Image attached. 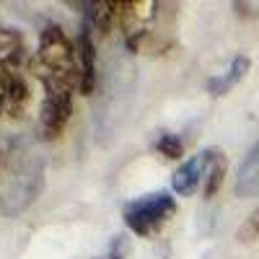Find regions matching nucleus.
I'll return each mask as SVG.
<instances>
[{
	"instance_id": "f257e3e1",
	"label": "nucleus",
	"mask_w": 259,
	"mask_h": 259,
	"mask_svg": "<svg viewBox=\"0 0 259 259\" xmlns=\"http://www.w3.org/2000/svg\"><path fill=\"white\" fill-rule=\"evenodd\" d=\"M31 70L45 89L39 135L45 140H57L73 117V91L80 89L78 47L60 24H47L39 31Z\"/></svg>"
},
{
	"instance_id": "f03ea898",
	"label": "nucleus",
	"mask_w": 259,
	"mask_h": 259,
	"mask_svg": "<svg viewBox=\"0 0 259 259\" xmlns=\"http://www.w3.org/2000/svg\"><path fill=\"white\" fill-rule=\"evenodd\" d=\"M177 3L161 0H119L117 26L130 52L166 55L177 47Z\"/></svg>"
},
{
	"instance_id": "7ed1b4c3",
	"label": "nucleus",
	"mask_w": 259,
	"mask_h": 259,
	"mask_svg": "<svg viewBox=\"0 0 259 259\" xmlns=\"http://www.w3.org/2000/svg\"><path fill=\"white\" fill-rule=\"evenodd\" d=\"M41 184H45V163H41L39 153H34L24 140H16L6 161V187L3 197H0V212H24L36 200Z\"/></svg>"
},
{
	"instance_id": "20e7f679",
	"label": "nucleus",
	"mask_w": 259,
	"mask_h": 259,
	"mask_svg": "<svg viewBox=\"0 0 259 259\" xmlns=\"http://www.w3.org/2000/svg\"><path fill=\"white\" fill-rule=\"evenodd\" d=\"M174 212H177V200L171 197V192L158 189V192H148L143 197L130 200L122 210V218H124V226L135 236L148 239V236L158 233Z\"/></svg>"
},
{
	"instance_id": "39448f33",
	"label": "nucleus",
	"mask_w": 259,
	"mask_h": 259,
	"mask_svg": "<svg viewBox=\"0 0 259 259\" xmlns=\"http://www.w3.org/2000/svg\"><path fill=\"white\" fill-rule=\"evenodd\" d=\"M210 150L212 148H205L200 150L197 156H192L189 161H184L174 177H171V189H174L179 197H192L197 192L200 184H205V171H207V163H210Z\"/></svg>"
},
{
	"instance_id": "423d86ee",
	"label": "nucleus",
	"mask_w": 259,
	"mask_h": 259,
	"mask_svg": "<svg viewBox=\"0 0 259 259\" xmlns=\"http://www.w3.org/2000/svg\"><path fill=\"white\" fill-rule=\"evenodd\" d=\"M83 24L80 29L89 31L96 41L104 39L114 26L119 16V0H99V3H83Z\"/></svg>"
},
{
	"instance_id": "0eeeda50",
	"label": "nucleus",
	"mask_w": 259,
	"mask_h": 259,
	"mask_svg": "<svg viewBox=\"0 0 259 259\" xmlns=\"http://www.w3.org/2000/svg\"><path fill=\"white\" fill-rule=\"evenodd\" d=\"M75 47H78V62H80V94L83 96H91L94 89H96V78H99V70H96V39L89 34V31H78V39H75Z\"/></svg>"
},
{
	"instance_id": "6e6552de",
	"label": "nucleus",
	"mask_w": 259,
	"mask_h": 259,
	"mask_svg": "<svg viewBox=\"0 0 259 259\" xmlns=\"http://www.w3.org/2000/svg\"><path fill=\"white\" fill-rule=\"evenodd\" d=\"M249 68H251V60H249L246 55L231 57V62L226 65V70H221V73H215V75L207 78V83H205L207 94H212V96H226L233 85H239V83L244 80V75L249 73Z\"/></svg>"
},
{
	"instance_id": "1a4fd4ad",
	"label": "nucleus",
	"mask_w": 259,
	"mask_h": 259,
	"mask_svg": "<svg viewBox=\"0 0 259 259\" xmlns=\"http://www.w3.org/2000/svg\"><path fill=\"white\" fill-rule=\"evenodd\" d=\"M26 62H29V50L21 31L0 26V65L13 70H24Z\"/></svg>"
},
{
	"instance_id": "9d476101",
	"label": "nucleus",
	"mask_w": 259,
	"mask_h": 259,
	"mask_svg": "<svg viewBox=\"0 0 259 259\" xmlns=\"http://www.w3.org/2000/svg\"><path fill=\"white\" fill-rule=\"evenodd\" d=\"M226 171H228V158L221 148H212L210 150V163L205 171V184H202V194L210 200L221 192L223 182H226Z\"/></svg>"
},
{
	"instance_id": "9b49d317",
	"label": "nucleus",
	"mask_w": 259,
	"mask_h": 259,
	"mask_svg": "<svg viewBox=\"0 0 259 259\" xmlns=\"http://www.w3.org/2000/svg\"><path fill=\"white\" fill-rule=\"evenodd\" d=\"M236 189H239V194H254L259 189V145H254L249 158L244 161Z\"/></svg>"
},
{
	"instance_id": "f8f14e48",
	"label": "nucleus",
	"mask_w": 259,
	"mask_h": 259,
	"mask_svg": "<svg viewBox=\"0 0 259 259\" xmlns=\"http://www.w3.org/2000/svg\"><path fill=\"white\" fill-rule=\"evenodd\" d=\"M156 150H158L163 158H168V161H179L184 156V143L174 133H161L156 138Z\"/></svg>"
},
{
	"instance_id": "ddd939ff",
	"label": "nucleus",
	"mask_w": 259,
	"mask_h": 259,
	"mask_svg": "<svg viewBox=\"0 0 259 259\" xmlns=\"http://www.w3.org/2000/svg\"><path fill=\"white\" fill-rule=\"evenodd\" d=\"M24 75L21 70H13V68H6V65H0V117H6L8 112V99H11V91L16 80Z\"/></svg>"
},
{
	"instance_id": "4468645a",
	"label": "nucleus",
	"mask_w": 259,
	"mask_h": 259,
	"mask_svg": "<svg viewBox=\"0 0 259 259\" xmlns=\"http://www.w3.org/2000/svg\"><path fill=\"white\" fill-rule=\"evenodd\" d=\"M236 239H239L241 244H259V207H254L249 212V218L239 226Z\"/></svg>"
},
{
	"instance_id": "2eb2a0df",
	"label": "nucleus",
	"mask_w": 259,
	"mask_h": 259,
	"mask_svg": "<svg viewBox=\"0 0 259 259\" xmlns=\"http://www.w3.org/2000/svg\"><path fill=\"white\" fill-rule=\"evenodd\" d=\"M96 259H112V256H96Z\"/></svg>"
}]
</instances>
